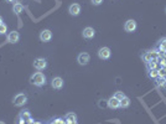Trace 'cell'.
<instances>
[{
  "instance_id": "obj_21",
  "label": "cell",
  "mask_w": 166,
  "mask_h": 124,
  "mask_svg": "<svg viewBox=\"0 0 166 124\" xmlns=\"http://www.w3.org/2000/svg\"><path fill=\"white\" fill-rule=\"evenodd\" d=\"M158 86H160V87H166V79L162 77H160V78H158Z\"/></svg>"
},
{
  "instance_id": "obj_11",
  "label": "cell",
  "mask_w": 166,
  "mask_h": 124,
  "mask_svg": "<svg viewBox=\"0 0 166 124\" xmlns=\"http://www.w3.org/2000/svg\"><path fill=\"white\" fill-rule=\"evenodd\" d=\"M20 120L25 122L26 124H32L34 123L32 122V118H31L30 113H29V110H23L21 113H20Z\"/></svg>"
},
{
  "instance_id": "obj_13",
  "label": "cell",
  "mask_w": 166,
  "mask_h": 124,
  "mask_svg": "<svg viewBox=\"0 0 166 124\" xmlns=\"http://www.w3.org/2000/svg\"><path fill=\"white\" fill-rule=\"evenodd\" d=\"M51 86H52V88H55V89H61L62 87H63V79H62L61 77H55L52 79Z\"/></svg>"
},
{
  "instance_id": "obj_8",
  "label": "cell",
  "mask_w": 166,
  "mask_h": 124,
  "mask_svg": "<svg viewBox=\"0 0 166 124\" xmlns=\"http://www.w3.org/2000/svg\"><path fill=\"white\" fill-rule=\"evenodd\" d=\"M68 13L72 15V16H78L81 14V5L79 4H71L69 8H68Z\"/></svg>"
},
{
  "instance_id": "obj_23",
  "label": "cell",
  "mask_w": 166,
  "mask_h": 124,
  "mask_svg": "<svg viewBox=\"0 0 166 124\" xmlns=\"http://www.w3.org/2000/svg\"><path fill=\"white\" fill-rule=\"evenodd\" d=\"M93 5H100L103 3V0H91Z\"/></svg>"
},
{
  "instance_id": "obj_2",
  "label": "cell",
  "mask_w": 166,
  "mask_h": 124,
  "mask_svg": "<svg viewBox=\"0 0 166 124\" xmlns=\"http://www.w3.org/2000/svg\"><path fill=\"white\" fill-rule=\"evenodd\" d=\"M26 102H27V97H26V95H24V93H19V95H16L14 97V101H13L14 106H16V107L24 106Z\"/></svg>"
},
{
  "instance_id": "obj_20",
  "label": "cell",
  "mask_w": 166,
  "mask_h": 124,
  "mask_svg": "<svg viewBox=\"0 0 166 124\" xmlns=\"http://www.w3.org/2000/svg\"><path fill=\"white\" fill-rule=\"evenodd\" d=\"M114 97H115V98H118L119 101H121L124 97H127V96L124 95V93H123L121 91H118V92H115V95H114Z\"/></svg>"
},
{
  "instance_id": "obj_26",
  "label": "cell",
  "mask_w": 166,
  "mask_h": 124,
  "mask_svg": "<svg viewBox=\"0 0 166 124\" xmlns=\"http://www.w3.org/2000/svg\"><path fill=\"white\" fill-rule=\"evenodd\" d=\"M0 24H3V19H2V16H0Z\"/></svg>"
},
{
  "instance_id": "obj_19",
  "label": "cell",
  "mask_w": 166,
  "mask_h": 124,
  "mask_svg": "<svg viewBox=\"0 0 166 124\" xmlns=\"http://www.w3.org/2000/svg\"><path fill=\"white\" fill-rule=\"evenodd\" d=\"M156 60H152V61H150V62H148L146 64V66H148V70H155L156 68Z\"/></svg>"
},
{
  "instance_id": "obj_6",
  "label": "cell",
  "mask_w": 166,
  "mask_h": 124,
  "mask_svg": "<svg viewBox=\"0 0 166 124\" xmlns=\"http://www.w3.org/2000/svg\"><path fill=\"white\" fill-rule=\"evenodd\" d=\"M34 67L36 70H38V71H42V70H45L47 67V61L45 58H36L34 61Z\"/></svg>"
},
{
  "instance_id": "obj_10",
  "label": "cell",
  "mask_w": 166,
  "mask_h": 124,
  "mask_svg": "<svg viewBox=\"0 0 166 124\" xmlns=\"http://www.w3.org/2000/svg\"><path fill=\"white\" fill-rule=\"evenodd\" d=\"M51 39H52V33H51L50 30H42L40 33V40L42 41V42H48Z\"/></svg>"
},
{
  "instance_id": "obj_14",
  "label": "cell",
  "mask_w": 166,
  "mask_h": 124,
  "mask_svg": "<svg viewBox=\"0 0 166 124\" xmlns=\"http://www.w3.org/2000/svg\"><path fill=\"white\" fill-rule=\"evenodd\" d=\"M13 10H14V13H15L16 15H19V14H21V11L24 10V5H23L21 3H15Z\"/></svg>"
},
{
  "instance_id": "obj_27",
  "label": "cell",
  "mask_w": 166,
  "mask_h": 124,
  "mask_svg": "<svg viewBox=\"0 0 166 124\" xmlns=\"http://www.w3.org/2000/svg\"><path fill=\"white\" fill-rule=\"evenodd\" d=\"M0 124H5V122H2V120H0Z\"/></svg>"
},
{
  "instance_id": "obj_17",
  "label": "cell",
  "mask_w": 166,
  "mask_h": 124,
  "mask_svg": "<svg viewBox=\"0 0 166 124\" xmlns=\"http://www.w3.org/2000/svg\"><path fill=\"white\" fill-rule=\"evenodd\" d=\"M159 50L162 51V52H166V37H164L159 41Z\"/></svg>"
},
{
  "instance_id": "obj_22",
  "label": "cell",
  "mask_w": 166,
  "mask_h": 124,
  "mask_svg": "<svg viewBox=\"0 0 166 124\" xmlns=\"http://www.w3.org/2000/svg\"><path fill=\"white\" fill-rule=\"evenodd\" d=\"M6 30H8V26L3 23V24H0V34H5L6 33Z\"/></svg>"
},
{
  "instance_id": "obj_7",
  "label": "cell",
  "mask_w": 166,
  "mask_h": 124,
  "mask_svg": "<svg viewBox=\"0 0 166 124\" xmlns=\"http://www.w3.org/2000/svg\"><path fill=\"white\" fill-rule=\"evenodd\" d=\"M6 40H8V42H10V44H16V42H19V40H20V34L17 33V31H11V33H9Z\"/></svg>"
},
{
  "instance_id": "obj_28",
  "label": "cell",
  "mask_w": 166,
  "mask_h": 124,
  "mask_svg": "<svg viewBox=\"0 0 166 124\" xmlns=\"http://www.w3.org/2000/svg\"><path fill=\"white\" fill-rule=\"evenodd\" d=\"M8 2H11V0H8Z\"/></svg>"
},
{
  "instance_id": "obj_29",
  "label": "cell",
  "mask_w": 166,
  "mask_h": 124,
  "mask_svg": "<svg viewBox=\"0 0 166 124\" xmlns=\"http://www.w3.org/2000/svg\"><path fill=\"white\" fill-rule=\"evenodd\" d=\"M165 11H166V9H165Z\"/></svg>"
},
{
  "instance_id": "obj_9",
  "label": "cell",
  "mask_w": 166,
  "mask_h": 124,
  "mask_svg": "<svg viewBox=\"0 0 166 124\" xmlns=\"http://www.w3.org/2000/svg\"><path fill=\"white\" fill-rule=\"evenodd\" d=\"M108 107L110 108V109H118V108H120V101L118 99V98H115V97H110L109 99H108Z\"/></svg>"
},
{
  "instance_id": "obj_18",
  "label": "cell",
  "mask_w": 166,
  "mask_h": 124,
  "mask_svg": "<svg viewBox=\"0 0 166 124\" xmlns=\"http://www.w3.org/2000/svg\"><path fill=\"white\" fill-rule=\"evenodd\" d=\"M149 77L150 78H158L159 77V71L155 68V70H149Z\"/></svg>"
},
{
  "instance_id": "obj_15",
  "label": "cell",
  "mask_w": 166,
  "mask_h": 124,
  "mask_svg": "<svg viewBox=\"0 0 166 124\" xmlns=\"http://www.w3.org/2000/svg\"><path fill=\"white\" fill-rule=\"evenodd\" d=\"M129 106H130V98L124 97V98L120 101V108H128Z\"/></svg>"
},
{
  "instance_id": "obj_24",
  "label": "cell",
  "mask_w": 166,
  "mask_h": 124,
  "mask_svg": "<svg viewBox=\"0 0 166 124\" xmlns=\"http://www.w3.org/2000/svg\"><path fill=\"white\" fill-rule=\"evenodd\" d=\"M52 124H66V122H63L62 119H56L52 122Z\"/></svg>"
},
{
  "instance_id": "obj_3",
  "label": "cell",
  "mask_w": 166,
  "mask_h": 124,
  "mask_svg": "<svg viewBox=\"0 0 166 124\" xmlns=\"http://www.w3.org/2000/svg\"><path fill=\"white\" fill-rule=\"evenodd\" d=\"M110 56H112V52L109 47H100L98 50V57L100 60H108L110 58Z\"/></svg>"
},
{
  "instance_id": "obj_16",
  "label": "cell",
  "mask_w": 166,
  "mask_h": 124,
  "mask_svg": "<svg viewBox=\"0 0 166 124\" xmlns=\"http://www.w3.org/2000/svg\"><path fill=\"white\" fill-rule=\"evenodd\" d=\"M65 119H66V122H75V120H77V116L73 112H71V113H67Z\"/></svg>"
},
{
  "instance_id": "obj_4",
  "label": "cell",
  "mask_w": 166,
  "mask_h": 124,
  "mask_svg": "<svg viewBox=\"0 0 166 124\" xmlns=\"http://www.w3.org/2000/svg\"><path fill=\"white\" fill-rule=\"evenodd\" d=\"M89 60H91V56H89L88 52H81V54L78 55V57H77V62H78V64H79L81 66H86V65H88Z\"/></svg>"
},
{
  "instance_id": "obj_1",
  "label": "cell",
  "mask_w": 166,
  "mask_h": 124,
  "mask_svg": "<svg viewBox=\"0 0 166 124\" xmlns=\"http://www.w3.org/2000/svg\"><path fill=\"white\" fill-rule=\"evenodd\" d=\"M30 83L36 86V87H42V86L46 85V77H45V75L42 73V72H36V73H34L32 76H31Z\"/></svg>"
},
{
  "instance_id": "obj_12",
  "label": "cell",
  "mask_w": 166,
  "mask_h": 124,
  "mask_svg": "<svg viewBox=\"0 0 166 124\" xmlns=\"http://www.w3.org/2000/svg\"><path fill=\"white\" fill-rule=\"evenodd\" d=\"M82 35H83V37H85V39H93V37H94V35H96V31H94V29H93V27H86L85 30H83Z\"/></svg>"
},
{
  "instance_id": "obj_25",
  "label": "cell",
  "mask_w": 166,
  "mask_h": 124,
  "mask_svg": "<svg viewBox=\"0 0 166 124\" xmlns=\"http://www.w3.org/2000/svg\"><path fill=\"white\" fill-rule=\"evenodd\" d=\"M66 124H77V122L75 120V122H66Z\"/></svg>"
},
{
  "instance_id": "obj_5",
  "label": "cell",
  "mask_w": 166,
  "mask_h": 124,
  "mask_svg": "<svg viewBox=\"0 0 166 124\" xmlns=\"http://www.w3.org/2000/svg\"><path fill=\"white\" fill-rule=\"evenodd\" d=\"M124 30H125L127 33H134V31L137 30V21L133 19L128 20V21L124 24Z\"/></svg>"
}]
</instances>
